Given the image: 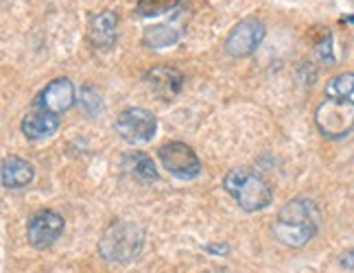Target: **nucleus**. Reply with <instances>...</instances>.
I'll use <instances>...</instances> for the list:
<instances>
[{
	"label": "nucleus",
	"instance_id": "nucleus-8",
	"mask_svg": "<svg viewBox=\"0 0 354 273\" xmlns=\"http://www.w3.org/2000/svg\"><path fill=\"white\" fill-rule=\"evenodd\" d=\"M64 216L55 210H39L29 218L26 225V238H29L31 247L46 250L64 234Z\"/></svg>",
	"mask_w": 354,
	"mask_h": 273
},
{
	"label": "nucleus",
	"instance_id": "nucleus-6",
	"mask_svg": "<svg viewBox=\"0 0 354 273\" xmlns=\"http://www.w3.org/2000/svg\"><path fill=\"white\" fill-rule=\"evenodd\" d=\"M158 158L173 177L177 180H195L201 173V162L197 153L186 142H167L160 147Z\"/></svg>",
	"mask_w": 354,
	"mask_h": 273
},
{
	"label": "nucleus",
	"instance_id": "nucleus-3",
	"mask_svg": "<svg viewBox=\"0 0 354 273\" xmlns=\"http://www.w3.org/2000/svg\"><path fill=\"white\" fill-rule=\"evenodd\" d=\"M223 188L227 195L234 197L239 208L245 212L265 210L274 199V190H271L267 180L252 169H232L225 175Z\"/></svg>",
	"mask_w": 354,
	"mask_h": 273
},
{
	"label": "nucleus",
	"instance_id": "nucleus-13",
	"mask_svg": "<svg viewBox=\"0 0 354 273\" xmlns=\"http://www.w3.org/2000/svg\"><path fill=\"white\" fill-rule=\"evenodd\" d=\"M20 127H22V133L29 140H44V138H50V135L59 129V116L33 109L31 114H26L22 118Z\"/></svg>",
	"mask_w": 354,
	"mask_h": 273
},
{
	"label": "nucleus",
	"instance_id": "nucleus-4",
	"mask_svg": "<svg viewBox=\"0 0 354 273\" xmlns=\"http://www.w3.org/2000/svg\"><path fill=\"white\" fill-rule=\"evenodd\" d=\"M315 125L326 138H346L354 129V101L326 97L315 109Z\"/></svg>",
	"mask_w": 354,
	"mask_h": 273
},
{
	"label": "nucleus",
	"instance_id": "nucleus-19",
	"mask_svg": "<svg viewBox=\"0 0 354 273\" xmlns=\"http://www.w3.org/2000/svg\"><path fill=\"white\" fill-rule=\"evenodd\" d=\"M317 55H319V59L328 62V64L335 62V57H333V35H326L322 39L319 46H317Z\"/></svg>",
	"mask_w": 354,
	"mask_h": 273
},
{
	"label": "nucleus",
	"instance_id": "nucleus-2",
	"mask_svg": "<svg viewBox=\"0 0 354 273\" xmlns=\"http://www.w3.org/2000/svg\"><path fill=\"white\" fill-rule=\"evenodd\" d=\"M145 245V229L133 221H112L99 241V256L105 263H131Z\"/></svg>",
	"mask_w": 354,
	"mask_h": 273
},
{
	"label": "nucleus",
	"instance_id": "nucleus-11",
	"mask_svg": "<svg viewBox=\"0 0 354 273\" xmlns=\"http://www.w3.org/2000/svg\"><path fill=\"white\" fill-rule=\"evenodd\" d=\"M118 16L114 11H99L94 13L90 18L88 24V37L90 42L94 44V48H112L116 44V37H118Z\"/></svg>",
	"mask_w": 354,
	"mask_h": 273
},
{
	"label": "nucleus",
	"instance_id": "nucleus-22",
	"mask_svg": "<svg viewBox=\"0 0 354 273\" xmlns=\"http://www.w3.org/2000/svg\"><path fill=\"white\" fill-rule=\"evenodd\" d=\"M344 22H354V16H350V18H344Z\"/></svg>",
	"mask_w": 354,
	"mask_h": 273
},
{
	"label": "nucleus",
	"instance_id": "nucleus-16",
	"mask_svg": "<svg viewBox=\"0 0 354 273\" xmlns=\"http://www.w3.org/2000/svg\"><path fill=\"white\" fill-rule=\"evenodd\" d=\"M326 97L354 101V73H342L326 84Z\"/></svg>",
	"mask_w": 354,
	"mask_h": 273
},
{
	"label": "nucleus",
	"instance_id": "nucleus-10",
	"mask_svg": "<svg viewBox=\"0 0 354 273\" xmlns=\"http://www.w3.org/2000/svg\"><path fill=\"white\" fill-rule=\"evenodd\" d=\"M145 81L149 84L160 99L165 101H171L175 99L177 94L182 92V86H184V75L177 70L173 66H156L151 68L147 75H145Z\"/></svg>",
	"mask_w": 354,
	"mask_h": 273
},
{
	"label": "nucleus",
	"instance_id": "nucleus-12",
	"mask_svg": "<svg viewBox=\"0 0 354 273\" xmlns=\"http://www.w3.org/2000/svg\"><path fill=\"white\" fill-rule=\"evenodd\" d=\"M33 167L26 160L18 158V156H7L3 160V169H0V180H3V186L9 190H18L24 188L33 182Z\"/></svg>",
	"mask_w": 354,
	"mask_h": 273
},
{
	"label": "nucleus",
	"instance_id": "nucleus-1",
	"mask_svg": "<svg viewBox=\"0 0 354 273\" xmlns=\"http://www.w3.org/2000/svg\"><path fill=\"white\" fill-rule=\"evenodd\" d=\"M319 229V210L315 206V201L295 197L289 199L284 206L278 210V216L274 221V238L284 245V247H304Z\"/></svg>",
	"mask_w": 354,
	"mask_h": 273
},
{
	"label": "nucleus",
	"instance_id": "nucleus-18",
	"mask_svg": "<svg viewBox=\"0 0 354 273\" xmlns=\"http://www.w3.org/2000/svg\"><path fill=\"white\" fill-rule=\"evenodd\" d=\"M79 105L88 116H97L99 112H103V101L101 94L94 90L92 86H84L79 90Z\"/></svg>",
	"mask_w": 354,
	"mask_h": 273
},
{
	"label": "nucleus",
	"instance_id": "nucleus-5",
	"mask_svg": "<svg viewBox=\"0 0 354 273\" xmlns=\"http://www.w3.org/2000/svg\"><path fill=\"white\" fill-rule=\"evenodd\" d=\"M114 129L122 140L129 144H142L153 140L158 131V118L145 107H127L118 114Z\"/></svg>",
	"mask_w": 354,
	"mask_h": 273
},
{
	"label": "nucleus",
	"instance_id": "nucleus-20",
	"mask_svg": "<svg viewBox=\"0 0 354 273\" xmlns=\"http://www.w3.org/2000/svg\"><path fill=\"white\" fill-rule=\"evenodd\" d=\"M342 265H344L346 269H354V250L342 254Z\"/></svg>",
	"mask_w": 354,
	"mask_h": 273
},
{
	"label": "nucleus",
	"instance_id": "nucleus-17",
	"mask_svg": "<svg viewBox=\"0 0 354 273\" xmlns=\"http://www.w3.org/2000/svg\"><path fill=\"white\" fill-rule=\"evenodd\" d=\"M182 0H138L136 5V11L142 18H151V16H160V13H167L171 9H175Z\"/></svg>",
	"mask_w": 354,
	"mask_h": 273
},
{
	"label": "nucleus",
	"instance_id": "nucleus-14",
	"mask_svg": "<svg viewBox=\"0 0 354 273\" xmlns=\"http://www.w3.org/2000/svg\"><path fill=\"white\" fill-rule=\"evenodd\" d=\"M120 167H122V171L129 173L133 180L140 182V184H153V182H158V177H160L153 160L149 158L145 151L127 153L125 158H122Z\"/></svg>",
	"mask_w": 354,
	"mask_h": 273
},
{
	"label": "nucleus",
	"instance_id": "nucleus-15",
	"mask_svg": "<svg viewBox=\"0 0 354 273\" xmlns=\"http://www.w3.org/2000/svg\"><path fill=\"white\" fill-rule=\"evenodd\" d=\"M182 39V29H177L175 24H156L149 26L142 35V42L149 48H169L175 46Z\"/></svg>",
	"mask_w": 354,
	"mask_h": 273
},
{
	"label": "nucleus",
	"instance_id": "nucleus-7",
	"mask_svg": "<svg viewBox=\"0 0 354 273\" xmlns=\"http://www.w3.org/2000/svg\"><path fill=\"white\" fill-rule=\"evenodd\" d=\"M265 33H267V29L261 20L245 18L230 31V35L223 42V48L230 57H250V55L256 53V48L263 44Z\"/></svg>",
	"mask_w": 354,
	"mask_h": 273
},
{
	"label": "nucleus",
	"instance_id": "nucleus-21",
	"mask_svg": "<svg viewBox=\"0 0 354 273\" xmlns=\"http://www.w3.org/2000/svg\"><path fill=\"white\" fill-rule=\"evenodd\" d=\"M206 252H208V254H227L230 247H227V245H208Z\"/></svg>",
	"mask_w": 354,
	"mask_h": 273
},
{
	"label": "nucleus",
	"instance_id": "nucleus-9",
	"mask_svg": "<svg viewBox=\"0 0 354 273\" xmlns=\"http://www.w3.org/2000/svg\"><path fill=\"white\" fill-rule=\"evenodd\" d=\"M75 86L71 79L59 77L55 81H50L46 88L33 99V109L37 112H48V114H64L75 105Z\"/></svg>",
	"mask_w": 354,
	"mask_h": 273
}]
</instances>
